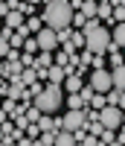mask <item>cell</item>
<instances>
[{
	"label": "cell",
	"mask_w": 125,
	"mask_h": 146,
	"mask_svg": "<svg viewBox=\"0 0 125 146\" xmlns=\"http://www.w3.org/2000/svg\"><path fill=\"white\" fill-rule=\"evenodd\" d=\"M90 88L96 91V94H105V91H111L114 85H111V70H105V67H96L93 73H90Z\"/></svg>",
	"instance_id": "277c9868"
},
{
	"label": "cell",
	"mask_w": 125,
	"mask_h": 146,
	"mask_svg": "<svg viewBox=\"0 0 125 146\" xmlns=\"http://www.w3.org/2000/svg\"><path fill=\"white\" fill-rule=\"evenodd\" d=\"M55 143H58V146H70V143H76V137H73V131L58 129V131H55Z\"/></svg>",
	"instance_id": "30bf717a"
},
{
	"label": "cell",
	"mask_w": 125,
	"mask_h": 146,
	"mask_svg": "<svg viewBox=\"0 0 125 146\" xmlns=\"http://www.w3.org/2000/svg\"><path fill=\"white\" fill-rule=\"evenodd\" d=\"M99 123L102 129H122V108L119 105H102L99 108Z\"/></svg>",
	"instance_id": "3957f363"
},
{
	"label": "cell",
	"mask_w": 125,
	"mask_h": 146,
	"mask_svg": "<svg viewBox=\"0 0 125 146\" xmlns=\"http://www.w3.org/2000/svg\"><path fill=\"white\" fill-rule=\"evenodd\" d=\"M114 67V73H111V85H114V88H125V70H122V64H111Z\"/></svg>",
	"instance_id": "ba28073f"
},
{
	"label": "cell",
	"mask_w": 125,
	"mask_h": 146,
	"mask_svg": "<svg viewBox=\"0 0 125 146\" xmlns=\"http://www.w3.org/2000/svg\"><path fill=\"white\" fill-rule=\"evenodd\" d=\"M35 44H38V50H49V53H53L55 47H58L55 29H49V27H41L38 32H35Z\"/></svg>",
	"instance_id": "5b68a950"
},
{
	"label": "cell",
	"mask_w": 125,
	"mask_h": 146,
	"mask_svg": "<svg viewBox=\"0 0 125 146\" xmlns=\"http://www.w3.org/2000/svg\"><path fill=\"white\" fill-rule=\"evenodd\" d=\"M23 3H38V0H23Z\"/></svg>",
	"instance_id": "603a6c76"
},
{
	"label": "cell",
	"mask_w": 125,
	"mask_h": 146,
	"mask_svg": "<svg viewBox=\"0 0 125 146\" xmlns=\"http://www.w3.org/2000/svg\"><path fill=\"white\" fill-rule=\"evenodd\" d=\"M23 114H26V120H29V123H35V120L41 117V111H38L35 105H32V108H23Z\"/></svg>",
	"instance_id": "e0dca14e"
},
{
	"label": "cell",
	"mask_w": 125,
	"mask_h": 146,
	"mask_svg": "<svg viewBox=\"0 0 125 146\" xmlns=\"http://www.w3.org/2000/svg\"><path fill=\"white\" fill-rule=\"evenodd\" d=\"M79 12L84 18H96V0H82L79 3Z\"/></svg>",
	"instance_id": "7c38bea8"
},
{
	"label": "cell",
	"mask_w": 125,
	"mask_h": 146,
	"mask_svg": "<svg viewBox=\"0 0 125 146\" xmlns=\"http://www.w3.org/2000/svg\"><path fill=\"white\" fill-rule=\"evenodd\" d=\"M73 9L70 6V0H47V6H44V23L49 29H64L70 27V18H73Z\"/></svg>",
	"instance_id": "6da1fadb"
},
{
	"label": "cell",
	"mask_w": 125,
	"mask_h": 146,
	"mask_svg": "<svg viewBox=\"0 0 125 146\" xmlns=\"http://www.w3.org/2000/svg\"><path fill=\"white\" fill-rule=\"evenodd\" d=\"M6 12H9V6L3 3V0H0V18H3V15H6Z\"/></svg>",
	"instance_id": "7402d4cb"
},
{
	"label": "cell",
	"mask_w": 125,
	"mask_h": 146,
	"mask_svg": "<svg viewBox=\"0 0 125 146\" xmlns=\"http://www.w3.org/2000/svg\"><path fill=\"white\" fill-rule=\"evenodd\" d=\"M61 102H64V88H61V85H55V82H49L47 88H41L38 94L32 96V105L38 108L41 114H53V111H58Z\"/></svg>",
	"instance_id": "7a4b0ae2"
},
{
	"label": "cell",
	"mask_w": 125,
	"mask_h": 146,
	"mask_svg": "<svg viewBox=\"0 0 125 146\" xmlns=\"http://www.w3.org/2000/svg\"><path fill=\"white\" fill-rule=\"evenodd\" d=\"M111 21H116V23H122V21H125V6H116L114 12H111Z\"/></svg>",
	"instance_id": "2e32d148"
},
{
	"label": "cell",
	"mask_w": 125,
	"mask_h": 146,
	"mask_svg": "<svg viewBox=\"0 0 125 146\" xmlns=\"http://www.w3.org/2000/svg\"><path fill=\"white\" fill-rule=\"evenodd\" d=\"M38 131H41L38 126H32V123H26V135H29L32 140H35V137H38Z\"/></svg>",
	"instance_id": "44dd1931"
},
{
	"label": "cell",
	"mask_w": 125,
	"mask_h": 146,
	"mask_svg": "<svg viewBox=\"0 0 125 146\" xmlns=\"http://www.w3.org/2000/svg\"><path fill=\"white\" fill-rule=\"evenodd\" d=\"M9 50H12V47H9V38H3V35H0V58L9 56Z\"/></svg>",
	"instance_id": "d6986e66"
},
{
	"label": "cell",
	"mask_w": 125,
	"mask_h": 146,
	"mask_svg": "<svg viewBox=\"0 0 125 146\" xmlns=\"http://www.w3.org/2000/svg\"><path fill=\"white\" fill-rule=\"evenodd\" d=\"M87 102L82 100V96L79 94H67V108H84Z\"/></svg>",
	"instance_id": "5bb4252c"
},
{
	"label": "cell",
	"mask_w": 125,
	"mask_h": 146,
	"mask_svg": "<svg viewBox=\"0 0 125 146\" xmlns=\"http://www.w3.org/2000/svg\"><path fill=\"white\" fill-rule=\"evenodd\" d=\"M82 76H73V73H67V76H64V82H61V88H64L67 94H79V88H82Z\"/></svg>",
	"instance_id": "52a82bcc"
},
{
	"label": "cell",
	"mask_w": 125,
	"mask_h": 146,
	"mask_svg": "<svg viewBox=\"0 0 125 146\" xmlns=\"http://www.w3.org/2000/svg\"><path fill=\"white\" fill-rule=\"evenodd\" d=\"M3 18H6V27H9V29H18V27H23V12H20V9H9Z\"/></svg>",
	"instance_id": "8992f818"
},
{
	"label": "cell",
	"mask_w": 125,
	"mask_h": 146,
	"mask_svg": "<svg viewBox=\"0 0 125 146\" xmlns=\"http://www.w3.org/2000/svg\"><path fill=\"white\" fill-rule=\"evenodd\" d=\"M41 27H44V23H41V18H29V21H26V29H29V32H38Z\"/></svg>",
	"instance_id": "ac0fdd59"
},
{
	"label": "cell",
	"mask_w": 125,
	"mask_h": 146,
	"mask_svg": "<svg viewBox=\"0 0 125 146\" xmlns=\"http://www.w3.org/2000/svg\"><path fill=\"white\" fill-rule=\"evenodd\" d=\"M111 12H114V3H111V0H102V3L96 6V15L102 21H111Z\"/></svg>",
	"instance_id": "4fadbf2b"
},
{
	"label": "cell",
	"mask_w": 125,
	"mask_h": 146,
	"mask_svg": "<svg viewBox=\"0 0 125 146\" xmlns=\"http://www.w3.org/2000/svg\"><path fill=\"white\" fill-rule=\"evenodd\" d=\"M35 79H38V73H35V70H20V82H23V85H32Z\"/></svg>",
	"instance_id": "9a60e30c"
},
{
	"label": "cell",
	"mask_w": 125,
	"mask_h": 146,
	"mask_svg": "<svg viewBox=\"0 0 125 146\" xmlns=\"http://www.w3.org/2000/svg\"><path fill=\"white\" fill-rule=\"evenodd\" d=\"M23 47H26V53H38V44H35V38H29V35H26V41H23Z\"/></svg>",
	"instance_id": "ffe728a7"
},
{
	"label": "cell",
	"mask_w": 125,
	"mask_h": 146,
	"mask_svg": "<svg viewBox=\"0 0 125 146\" xmlns=\"http://www.w3.org/2000/svg\"><path fill=\"white\" fill-rule=\"evenodd\" d=\"M122 44H125V27H122V23H116L114 35H111V47H119V50H122Z\"/></svg>",
	"instance_id": "8fae6325"
},
{
	"label": "cell",
	"mask_w": 125,
	"mask_h": 146,
	"mask_svg": "<svg viewBox=\"0 0 125 146\" xmlns=\"http://www.w3.org/2000/svg\"><path fill=\"white\" fill-rule=\"evenodd\" d=\"M105 105H119V108H122V91H119V88L105 91Z\"/></svg>",
	"instance_id": "9c48e42d"
}]
</instances>
